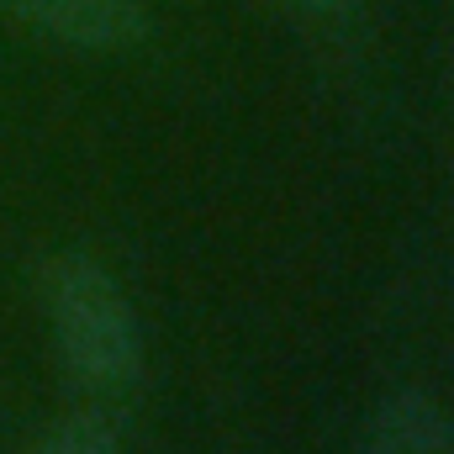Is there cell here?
Masks as SVG:
<instances>
[{"label": "cell", "instance_id": "277c9868", "mask_svg": "<svg viewBox=\"0 0 454 454\" xmlns=\"http://www.w3.org/2000/svg\"><path fill=\"white\" fill-rule=\"evenodd\" d=\"M37 454H121V444H116L112 418H101V412H74V418H64V423L37 444Z\"/></svg>", "mask_w": 454, "mask_h": 454}, {"label": "cell", "instance_id": "6da1fadb", "mask_svg": "<svg viewBox=\"0 0 454 454\" xmlns=\"http://www.w3.org/2000/svg\"><path fill=\"white\" fill-rule=\"evenodd\" d=\"M37 296H43L53 348L74 380H85L96 391H116L137 375L143 339H137V323H132L121 286L106 275L101 259L53 254L37 275Z\"/></svg>", "mask_w": 454, "mask_h": 454}, {"label": "cell", "instance_id": "7a4b0ae2", "mask_svg": "<svg viewBox=\"0 0 454 454\" xmlns=\"http://www.w3.org/2000/svg\"><path fill=\"white\" fill-rule=\"evenodd\" d=\"M0 16L27 37L74 53H116L148 37L137 0H0Z\"/></svg>", "mask_w": 454, "mask_h": 454}, {"label": "cell", "instance_id": "5b68a950", "mask_svg": "<svg viewBox=\"0 0 454 454\" xmlns=\"http://www.w3.org/2000/svg\"><path fill=\"white\" fill-rule=\"evenodd\" d=\"M301 11H343V5H354V0H296Z\"/></svg>", "mask_w": 454, "mask_h": 454}, {"label": "cell", "instance_id": "3957f363", "mask_svg": "<svg viewBox=\"0 0 454 454\" xmlns=\"http://www.w3.org/2000/svg\"><path fill=\"white\" fill-rule=\"evenodd\" d=\"M359 454H454L450 418L423 391H396L370 412Z\"/></svg>", "mask_w": 454, "mask_h": 454}]
</instances>
